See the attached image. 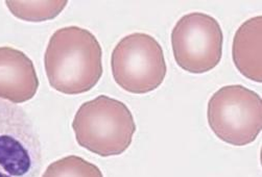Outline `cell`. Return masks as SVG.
<instances>
[{
	"instance_id": "1",
	"label": "cell",
	"mask_w": 262,
	"mask_h": 177,
	"mask_svg": "<svg viewBox=\"0 0 262 177\" xmlns=\"http://www.w3.org/2000/svg\"><path fill=\"white\" fill-rule=\"evenodd\" d=\"M44 67L52 89L65 95L86 93L101 79V46L86 29L62 28L49 39Z\"/></svg>"
},
{
	"instance_id": "9",
	"label": "cell",
	"mask_w": 262,
	"mask_h": 177,
	"mask_svg": "<svg viewBox=\"0 0 262 177\" xmlns=\"http://www.w3.org/2000/svg\"><path fill=\"white\" fill-rule=\"evenodd\" d=\"M67 4V0H48V2L7 0L6 2L12 15L26 22H43L55 19L63 12Z\"/></svg>"
},
{
	"instance_id": "2",
	"label": "cell",
	"mask_w": 262,
	"mask_h": 177,
	"mask_svg": "<svg viewBox=\"0 0 262 177\" xmlns=\"http://www.w3.org/2000/svg\"><path fill=\"white\" fill-rule=\"evenodd\" d=\"M72 130L81 147L102 158L120 156L132 144L136 123L122 101L100 95L77 110Z\"/></svg>"
},
{
	"instance_id": "10",
	"label": "cell",
	"mask_w": 262,
	"mask_h": 177,
	"mask_svg": "<svg viewBox=\"0 0 262 177\" xmlns=\"http://www.w3.org/2000/svg\"><path fill=\"white\" fill-rule=\"evenodd\" d=\"M42 177H103L94 164L76 156H68L51 163Z\"/></svg>"
},
{
	"instance_id": "6",
	"label": "cell",
	"mask_w": 262,
	"mask_h": 177,
	"mask_svg": "<svg viewBox=\"0 0 262 177\" xmlns=\"http://www.w3.org/2000/svg\"><path fill=\"white\" fill-rule=\"evenodd\" d=\"M224 35L219 21L200 12L180 18L171 32L177 64L187 72L206 73L214 69L223 56Z\"/></svg>"
},
{
	"instance_id": "8",
	"label": "cell",
	"mask_w": 262,
	"mask_h": 177,
	"mask_svg": "<svg viewBox=\"0 0 262 177\" xmlns=\"http://www.w3.org/2000/svg\"><path fill=\"white\" fill-rule=\"evenodd\" d=\"M262 17L256 16L244 22L235 33L232 58L235 67L245 78L256 83L262 82Z\"/></svg>"
},
{
	"instance_id": "5",
	"label": "cell",
	"mask_w": 262,
	"mask_h": 177,
	"mask_svg": "<svg viewBox=\"0 0 262 177\" xmlns=\"http://www.w3.org/2000/svg\"><path fill=\"white\" fill-rule=\"evenodd\" d=\"M42 145L26 112L0 99V177H39Z\"/></svg>"
},
{
	"instance_id": "7",
	"label": "cell",
	"mask_w": 262,
	"mask_h": 177,
	"mask_svg": "<svg viewBox=\"0 0 262 177\" xmlns=\"http://www.w3.org/2000/svg\"><path fill=\"white\" fill-rule=\"evenodd\" d=\"M39 79L33 61L21 50L0 47V99L18 105L35 97Z\"/></svg>"
},
{
	"instance_id": "4",
	"label": "cell",
	"mask_w": 262,
	"mask_h": 177,
	"mask_svg": "<svg viewBox=\"0 0 262 177\" xmlns=\"http://www.w3.org/2000/svg\"><path fill=\"white\" fill-rule=\"evenodd\" d=\"M111 68L115 83L138 95L158 89L167 72L162 46L143 33L130 34L118 42L112 53Z\"/></svg>"
},
{
	"instance_id": "3",
	"label": "cell",
	"mask_w": 262,
	"mask_h": 177,
	"mask_svg": "<svg viewBox=\"0 0 262 177\" xmlns=\"http://www.w3.org/2000/svg\"><path fill=\"white\" fill-rule=\"evenodd\" d=\"M208 123L215 136L227 144L246 146L262 130V99L242 86H225L209 100Z\"/></svg>"
}]
</instances>
